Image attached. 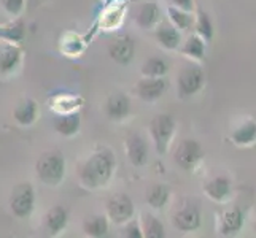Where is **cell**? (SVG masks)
Instances as JSON below:
<instances>
[{
	"mask_svg": "<svg viewBox=\"0 0 256 238\" xmlns=\"http://www.w3.org/2000/svg\"><path fill=\"white\" fill-rule=\"evenodd\" d=\"M116 161L110 151H97L88 157L80 167V183L88 189H99L107 186L112 180Z\"/></svg>",
	"mask_w": 256,
	"mask_h": 238,
	"instance_id": "1",
	"label": "cell"
},
{
	"mask_svg": "<svg viewBox=\"0 0 256 238\" xmlns=\"http://www.w3.org/2000/svg\"><path fill=\"white\" fill-rule=\"evenodd\" d=\"M38 180L46 186H58L66 176V157L59 151L43 153L35 164Z\"/></svg>",
	"mask_w": 256,
	"mask_h": 238,
	"instance_id": "2",
	"label": "cell"
},
{
	"mask_svg": "<svg viewBox=\"0 0 256 238\" xmlns=\"http://www.w3.org/2000/svg\"><path fill=\"white\" fill-rule=\"evenodd\" d=\"M175 132V121L169 114H158L150 122V135H152L158 154H164L169 148Z\"/></svg>",
	"mask_w": 256,
	"mask_h": 238,
	"instance_id": "3",
	"label": "cell"
},
{
	"mask_svg": "<svg viewBox=\"0 0 256 238\" xmlns=\"http://www.w3.org/2000/svg\"><path fill=\"white\" fill-rule=\"evenodd\" d=\"M35 192L29 183L18 184L10 196V210L16 218H28L34 211Z\"/></svg>",
	"mask_w": 256,
	"mask_h": 238,
	"instance_id": "4",
	"label": "cell"
},
{
	"mask_svg": "<svg viewBox=\"0 0 256 238\" xmlns=\"http://www.w3.org/2000/svg\"><path fill=\"white\" fill-rule=\"evenodd\" d=\"M202 157H204V149H202L199 142L191 138L182 140L174 153L175 164L182 167L183 170H192Z\"/></svg>",
	"mask_w": 256,
	"mask_h": 238,
	"instance_id": "5",
	"label": "cell"
},
{
	"mask_svg": "<svg viewBox=\"0 0 256 238\" xmlns=\"http://www.w3.org/2000/svg\"><path fill=\"white\" fill-rule=\"evenodd\" d=\"M134 202L126 194H116L107 200V218L114 224H126L134 218Z\"/></svg>",
	"mask_w": 256,
	"mask_h": 238,
	"instance_id": "6",
	"label": "cell"
},
{
	"mask_svg": "<svg viewBox=\"0 0 256 238\" xmlns=\"http://www.w3.org/2000/svg\"><path fill=\"white\" fill-rule=\"evenodd\" d=\"M206 83V75L200 67H186L178 75V92L183 97L198 94Z\"/></svg>",
	"mask_w": 256,
	"mask_h": 238,
	"instance_id": "7",
	"label": "cell"
},
{
	"mask_svg": "<svg viewBox=\"0 0 256 238\" xmlns=\"http://www.w3.org/2000/svg\"><path fill=\"white\" fill-rule=\"evenodd\" d=\"M167 87H169V81L164 76L160 78L144 76V79H140L137 83L136 92L144 102H154L158 99H161L164 92L167 91Z\"/></svg>",
	"mask_w": 256,
	"mask_h": 238,
	"instance_id": "8",
	"label": "cell"
},
{
	"mask_svg": "<svg viewBox=\"0 0 256 238\" xmlns=\"http://www.w3.org/2000/svg\"><path fill=\"white\" fill-rule=\"evenodd\" d=\"M136 46L134 41L128 35H121V37L114 38L108 45V54L116 64L126 65L134 59Z\"/></svg>",
	"mask_w": 256,
	"mask_h": 238,
	"instance_id": "9",
	"label": "cell"
},
{
	"mask_svg": "<svg viewBox=\"0 0 256 238\" xmlns=\"http://www.w3.org/2000/svg\"><path fill=\"white\" fill-rule=\"evenodd\" d=\"M52 127L62 137H74L82 127V114L78 111L58 113L52 118Z\"/></svg>",
	"mask_w": 256,
	"mask_h": 238,
	"instance_id": "10",
	"label": "cell"
},
{
	"mask_svg": "<svg viewBox=\"0 0 256 238\" xmlns=\"http://www.w3.org/2000/svg\"><path fill=\"white\" fill-rule=\"evenodd\" d=\"M130 113V100L126 94L113 92L105 102V114L112 121H122Z\"/></svg>",
	"mask_w": 256,
	"mask_h": 238,
	"instance_id": "11",
	"label": "cell"
},
{
	"mask_svg": "<svg viewBox=\"0 0 256 238\" xmlns=\"http://www.w3.org/2000/svg\"><path fill=\"white\" fill-rule=\"evenodd\" d=\"M22 49L16 43H5L0 46V75H8L14 72L21 64Z\"/></svg>",
	"mask_w": 256,
	"mask_h": 238,
	"instance_id": "12",
	"label": "cell"
},
{
	"mask_svg": "<svg viewBox=\"0 0 256 238\" xmlns=\"http://www.w3.org/2000/svg\"><path fill=\"white\" fill-rule=\"evenodd\" d=\"M126 154L134 167L145 165L148 159V145L144 140V137H140L137 134L129 135L126 138Z\"/></svg>",
	"mask_w": 256,
	"mask_h": 238,
	"instance_id": "13",
	"label": "cell"
},
{
	"mask_svg": "<svg viewBox=\"0 0 256 238\" xmlns=\"http://www.w3.org/2000/svg\"><path fill=\"white\" fill-rule=\"evenodd\" d=\"M161 19V10L154 2H145L140 6H137V10L134 13V21L138 27L142 29H153L158 25Z\"/></svg>",
	"mask_w": 256,
	"mask_h": 238,
	"instance_id": "14",
	"label": "cell"
},
{
	"mask_svg": "<svg viewBox=\"0 0 256 238\" xmlns=\"http://www.w3.org/2000/svg\"><path fill=\"white\" fill-rule=\"evenodd\" d=\"M200 224V213L196 207L188 205L174 215V226L182 232L196 231Z\"/></svg>",
	"mask_w": 256,
	"mask_h": 238,
	"instance_id": "15",
	"label": "cell"
},
{
	"mask_svg": "<svg viewBox=\"0 0 256 238\" xmlns=\"http://www.w3.org/2000/svg\"><path fill=\"white\" fill-rule=\"evenodd\" d=\"M38 118V105L34 99H24L13 110V119L20 126H32Z\"/></svg>",
	"mask_w": 256,
	"mask_h": 238,
	"instance_id": "16",
	"label": "cell"
},
{
	"mask_svg": "<svg viewBox=\"0 0 256 238\" xmlns=\"http://www.w3.org/2000/svg\"><path fill=\"white\" fill-rule=\"evenodd\" d=\"M204 192L212 200L223 202L231 194V178L226 175L214 176V178L204 184Z\"/></svg>",
	"mask_w": 256,
	"mask_h": 238,
	"instance_id": "17",
	"label": "cell"
},
{
	"mask_svg": "<svg viewBox=\"0 0 256 238\" xmlns=\"http://www.w3.org/2000/svg\"><path fill=\"white\" fill-rule=\"evenodd\" d=\"M68 223V213L64 207L56 205L48 210V213L45 216V227L51 235H58L59 232H62L67 227Z\"/></svg>",
	"mask_w": 256,
	"mask_h": 238,
	"instance_id": "18",
	"label": "cell"
},
{
	"mask_svg": "<svg viewBox=\"0 0 256 238\" xmlns=\"http://www.w3.org/2000/svg\"><path fill=\"white\" fill-rule=\"evenodd\" d=\"M154 37L162 48L169 51L176 49L180 45V33L174 24H166V22L161 24L160 27L154 30Z\"/></svg>",
	"mask_w": 256,
	"mask_h": 238,
	"instance_id": "19",
	"label": "cell"
},
{
	"mask_svg": "<svg viewBox=\"0 0 256 238\" xmlns=\"http://www.w3.org/2000/svg\"><path fill=\"white\" fill-rule=\"evenodd\" d=\"M83 232L88 237L100 238L108 232V218L107 215H92L83 221Z\"/></svg>",
	"mask_w": 256,
	"mask_h": 238,
	"instance_id": "20",
	"label": "cell"
},
{
	"mask_svg": "<svg viewBox=\"0 0 256 238\" xmlns=\"http://www.w3.org/2000/svg\"><path fill=\"white\" fill-rule=\"evenodd\" d=\"M26 37V24L21 17L14 21L0 24V40H5L6 43H20Z\"/></svg>",
	"mask_w": 256,
	"mask_h": 238,
	"instance_id": "21",
	"label": "cell"
},
{
	"mask_svg": "<svg viewBox=\"0 0 256 238\" xmlns=\"http://www.w3.org/2000/svg\"><path fill=\"white\" fill-rule=\"evenodd\" d=\"M244 226V215L239 208H231L223 213L222 216V226H220V231L223 235L229 234H236L239 232Z\"/></svg>",
	"mask_w": 256,
	"mask_h": 238,
	"instance_id": "22",
	"label": "cell"
},
{
	"mask_svg": "<svg viewBox=\"0 0 256 238\" xmlns=\"http://www.w3.org/2000/svg\"><path fill=\"white\" fill-rule=\"evenodd\" d=\"M231 140L237 145V146H250L256 142V121H246L240 127H237Z\"/></svg>",
	"mask_w": 256,
	"mask_h": 238,
	"instance_id": "23",
	"label": "cell"
},
{
	"mask_svg": "<svg viewBox=\"0 0 256 238\" xmlns=\"http://www.w3.org/2000/svg\"><path fill=\"white\" fill-rule=\"evenodd\" d=\"M182 52L186 57L192 59V60H202L206 56V41L202 40L198 33L191 35V37L184 41Z\"/></svg>",
	"mask_w": 256,
	"mask_h": 238,
	"instance_id": "24",
	"label": "cell"
},
{
	"mask_svg": "<svg viewBox=\"0 0 256 238\" xmlns=\"http://www.w3.org/2000/svg\"><path fill=\"white\" fill-rule=\"evenodd\" d=\"M167 14H169L170 24H174L176 29L188 30V29H191V25H194V16L191 14V11H184V10H180V8L170 5L167 8Z\"/></svg>",
	"mask_w": 256,
	"mask_h": 238,
	"instance_id": "25",
	"label": "cell"
},
{
	"mask_svg": "<svg viewBox=\"0 0 256 238\" xmlns=\"http://www.w3.org/2000/svg\"><path fill=\"white\" fill-rule=\"evenodd\" d=\"M140 227H142L144 237H146V238H162V237H166V231H164L162 223L156 216L150 215V213H145L142 216V226Z\"/></svg>",
	"mask_w": 256,
	"mask_h": 238,
	"instance_id": "26",
	"label": "cell"
},
{
	"mask_svg": "<svg viewBox=\"0 0 256 238\" xmlns=\"http://www.w3.org/2000/svg\"><path fill=\"white\" fill-rule=\"evenodd\" d=\"M169 196H170L169 188L162 186V184H154V186H152L146 191V202L150 207L160 210L169 202Z\"/></svg>",
	"mask_w": 256,
	"mask_h": 238,
	"instance_id": "27",
	"label": "cell"
},
{
	"mask_svg": "<svg viewBox=\"0 0 256 238\" xmlns=\"http://www.w3.org/2000/svg\"><path fill=\"white\" fill-rule=\"evenodd\" d=\"M169 72V65L161 57H150L142 65V75L148 78H160Z\"/></svg>",
	"mask_w": 256,
	"mask_h": 238,
	"instance_id": "28",
	"label": "cell"
},
{
	"mask_svg": "<svg viewBox=\"0 0 256 238\" xmlns=\"http://www.w3.org/2000/svg\"><path fill=\"white\" fill-rule=\"evenodd\" d=\"M194 27H196V33L204 41H210L214 37V24L206 11L198 13L196 19H194Z\"/></svg>",
	"mask_w": 256,
	"mask_h": 238,
	"instance_id": "29",
	"label": "cell"
},
{
	"mask_svg": "<svg viewBox=\"0 0 256 238\" xmlns=\"http://www.w3.org/2000/svg\"><path fill=\"white\" fill-rule=\"evenodd\" d=\"M121 235L122 237H129V238H142L144 232H142V227H140V223L134 221V219H130V221L126 223Z\"/></svg>",
	"mask_w": 256,
	"mask_h": 238,
	"instance_id": "30",
	"label": "cell"
},
{
	"mask_svg": "<svg viewBox=\"0 0 256 238\" xmlns=\"http://www.w3.org/2000/svg\"><path fill=\"white\" fill-rule=\"evenodd\" d=\"M5 11L12 16H20L24 8V0H0Z\"/></svg>",
	"mask_w": 256,
	"mask_h": 238,
	"instance_id": "31",
	"label": "cell"
},
{
	"mask_svg": "<svg viewBox=\"0 0 256 238\" xmlns=\"http://www.w3.org/2000/svg\"><path fill=\"white\" fill-rule=\"evenodd\" d=\"M174 3V6L180 8V10H184V11H192L194 8V3L192 0H170Z\"/></svg>",
	"mask_w": 256,
	"mask_h": 238,
	"instance_id": "32",
	"label": "cell"
}]
</instances>
